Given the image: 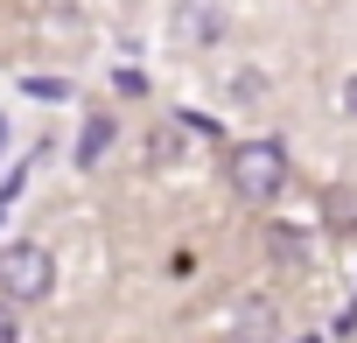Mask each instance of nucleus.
<instances>
[{
    "label": "nucleus",
    "instance_id": "nucleus-6",
    "mask_svg": "<svg viewBox=\"0 0 357 343\" xmlns=\"http://www.w3.org/2000/svg\"><path fill=\"white\" fill-rule=\"evenodd\" d=\"M112 84H119L126 98H140V91H147V70H133V63H126V70H112Z\"/></svg>",
    "mask_w": 357,
    "mask_h": 343
},
{
    "label": "nucleus",
    "instance_id": "nucleus-4",
    "mask_svg": "<svg viewBox=\"0 0 357 343\" xmlns=\"http://www.w3.org/2000/svg\"><path fill=\"white\" fill-rule=\"evenodd\" d=\"M112 140H119V119H112V112H91V119L77 126V147H70V161H77V168H98V161L112 154Z\"/></svg>",
    "mask_w": 357,
    "mask_h": 343
},
{
    "label": "nucleus",
    "instance_id": "nucleus-9",
    "mask_svg": "<svg viewBox=\"0 0 357 343\" xmlns=\"http://www.w3.org/2000/svg\"><path fill=\"white\" fill-rule=\"evenodd\" d=\"M0 161H8V119H0Z\"/></svg>",
    "mask_w": 357,
    "mask_h": 343
},
{
    "label": "nucleus",
    "instance_id": "nucleus-3",
    "mask_svg": "<svg viewBox=\"0 0 357 343\" xmlns=\"http://www.w3.org/2000/svg\"><path fill=\"white\" fill-rule=\"evenodd\" d=\"M175 15H183V29H175V43H183V49H211V43L225 36V22H218V0H183Z\"/></svg>",
    "mask_w": 357,
    "mask_h": 343
},
{
    "label": "nucleus",
    "instance_id": "nucleus-10",
    "mask_svg": "<svg viewBox=\"0 0 357 343\" xmlns=\"http://www.w3.org/2000/svg\"><path fill=\"white\" fill-rule=\"evenodd\" d=\"M0 218H8V204H0Z\"/></svg>",
    "mask_w": 357,
    "mask_h": 343
},
{
    "label": "nucleus",
    "instance_id": "nucleus-7",
    "mask_svg": "<svg viewBox=\"0 0 357 343\" xmlns=\"http://www.w3.org/2000/svg\"><path fill=\"white\" fill-rule=\"evenodd\" d=\"M0 343H22V315H15L8 301H0Z\"/></svg>",
    "mask_w": 357,
    "mask_h": 343
},
{
    "label": "nucleus",
    "instance_id": "nucleus-5",
    "mask_svg": "<svg viewBox=\"0 0 357 343\" xmlns=\"http://www.w3.org/2000/svg\"><path fill=\"white\" fill-rule=\"evenodd\" d=\"M22 91H29V98H43V105H63V98H70V84H63V77H22Z\"/></svg>",
    "mask_w": 357,
    "mask_h": 343
},
{
    "label": "nucleus",
    "instance_id": "nucleus-2",
    "mask_svg": "<svg viewBox=\"0 0 357 343\" xmlns=\"http://www.w3.org/2000/svg\"><path fill=\"white\" fill-rule=\"evenodd\" d=\"M50 294H56V259H50V245H36V238L0 245V301L22 308V301H50Z\"/></svg>",
    "mask_w": 357,
    "mask_h": 343
},
{
    "label": "nucleus",
    "instance_id": "nucleus-1",
    "mask_svg": "<svg viewBox=\"0 0 357 343\" xmlns=\"http://www.w3.org/2000/svg\"><path fill=\"white\" fill-rule=\"evenodd\" d=\"M225 183L245 197V204H273L287 190V147L280 140H238L225 154Z\"/></svg>",
    "mask_w": 357,
    "mask_h": 343
},
{
    "label": "nucleus",
    "instance_id": "nucleus-8",
    "mask_svg": "<svg viewBox=\"0 0 357 343\" xmlns=\"http://www.w3.org/2000/svg\"><path fill=\"white\" fill-rule=\"evenodd\" d=\"M343 112H350V119H357V77H350V84H343Z\"/></svg>",
    "mask_w": 357,
    "mask_h": 343
}]
</instances>
